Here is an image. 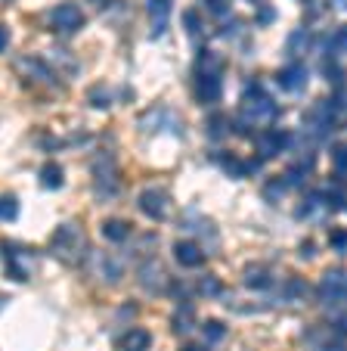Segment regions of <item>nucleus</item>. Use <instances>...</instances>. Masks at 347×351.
I'll return each mask as SVG.
<instances>
[{"mask_svg": "<svg viewBox=\"0 0 347 351\" xmlns=\"http://www.w3.org/2000/svg\"><path fill=\"white\" fill-rule=\"evenodd\" d=\"M50 252L56 255L60 261H66V265H78V261H84L87 258L84 230H81L78 224L56 227V233H53V239H50Z\"/></svg>", "mask_w": 347, "mask_h": 351, "instance_id": "nucleus-1", "label": "nucleus"}, {"mask_svg": "<svg viewBox=\"0 0 347 351\" xmlns=\"http://www.w3.org/2000/svg\"><path fill=\"white\" fill-rule=\"evenodd\" d=\"M279 115V106L276 99L264 90L261 84H248L242 93V121L245 125H257V121H273Z\"/></svg>", "mask_w": 347, "mask_h": 351, "instance_id": "nucleus-2", "label": "nucleus"}, {"mask_svg": "<svg viewBox=\"0 0 347 351\" xmlns=\"http://www.w3.org/2000/svg\"><path fill=\"white\" fill-rule=\"evenodd\" d=\"M338 109L329 103V99H322V103H313V106L307 109V115H304V134H307L313 143H320L322 137H329V131L335 128V121H338Z\"/></svg>", "mask_w": 347, "mask_h": 351, "instance_id": "nucleus-3", "label": "nucleus"}, {"mask_svg": "<svg viewBox=\"0 0 347 351\" xmlns=\"http://www.w3.org/2000/svg\"><path fill=\"white\" fill-rule=\"evenodd\" d=\"M320 298H322V308L332 314L335 320H341V311H344V298H347V280H344V271L332 267V271L322 277V286H320Z\"/></svg>", "mask_w": 347, "mask_h": 351, "instance_id": "nucleus-4", "label": "nucleus"}, {"mask_svg": "<svg viewBox=\"0 0 347 351\" xmlns=\"http://www.w3.org/2000/svg\"><path fill=\"white\" fill-rule=\"evenodd\" d=\"M93 184H97V193L103 199H112L118 193V165L109 153L97 156V162H93Z\"/></svg>", "mask_w": 347, "mask_h": 351, "instance_id": "nucleus-5", "label": "nucleus"}, {"mask_svg": "<svg viewBox=\"0 0 347 351\" xmlns=\"http://www.w3.org/2000/svg\"><path fill=\"white\" fill-rule=\"evenodd\" d=\"M3 261H7V274L13 280H28L38 267V258H34L31 249H22V245H3Z\"/></svg>", "mask_w": 347, "mask_h": 351, "instance_id": "nucleus-6", "label": "nucleus"}, {"mask_svg": "<svg viewBox=\"0 0 347 351\" xmlns=\"http://www.w3.org/2000/svg\"><path fill=\"white\" fill-rule=\"evenodd\" d=\"M50 22L60 34H75L84 25V13H81L78 3H60V7L50 10Z\"/></svg>", "mask_w": 347, "mask_h": 351, "instance_id": "nucleus-7", "label": "nucleus"}, {"mask_svg": "<svg viewBox=\"0 0 347 351\" xmlns=\"http://www.w3.org/2000/svg\"><path fill=\"white\" fill-rule=\"evenodd\" d=\"M288 143H292V137H288L285 131H276V128H270V131H264L261 137H257V159H273V156L285 153Z\"/></svg>", "mask_w": 347, "mask_h": 351, "instance_id": "nucleus-8", "label": "nucleus"}, {"mask_svg": "<svg viewBox=\"0 0 347 351\" xmlns=\"http://www.w3.org/2000/svg\"><path fill=\"white\" fill-rule=\"evenodd\" d=\"M140 128H143L146 134H155V131H162V128L174 131L177 137L183 134V128H180V119L170 112V109H152L149 115H143V119H140Z\"/></svg>", "mask_w": 347, "mask_h": 351, "instance_id": "nucleus-9", "label": "nucleus"}, {"mask_svg": "<svg viewBox=\"0 0 347 351\" xmlns=\"http://www.w3.org/2000/svg\"><path fill=\"white\" fill-rule=\"evenodd\" d=\"M137 206H140V212L146 215V218H152V221H162L164 215H168V193L164 190H143L140 193V199H137Z\"/></svg>", "mask_w": 347, "mask_h": 351, "instance_id": "nucleus-10", "label": "nucleus"}, {"mask_svg": "<svg viewBox=\"0 0 347 351\" xmlns=\"http://www.w3.org/2000/svg\"><path fill=\"white\" fill-rule=\"evenodd\" d=\"M140 286L149 289L152 295H158V292H164V286H168V271H164L155 258L143 261V265H140Z\"/></svg>", "mask_w": 347, "mask_h": 351, "instance_id": "nucleus-11", "label": "nucleus"}, {"mask_svg": "<svg viewBox=\"0 0 347 351\" xmlns=\"http://www.w3.org/2000/svg\"><path fill=\"white\" fill-rule=\"evenodd\" d=\"M276 81H279V87L282 90H288V93H298V90H304L307 87V69H304V62H288L285 69H279L276 72Z\"/></svg>", "mask_w": 347, "mask_h": 351, "instance_id": "nucleus-12", "label": "nucleus"}, {"mask_svg": "<svg viewBox=\"0 0 347 351\" xmlns=\"http://www.w3.org/2000/svg\"><path fill=\"white\" fill-rule=\"evenodd\" d=\"M146 13H149V38H162L168 32V16H170V0H146Z\"/></svg>", "mask_w": 347, "mask_h": 351, "instance_id": "nucleus-13", "label": "nucleus"}, {"mask_svg": "<svg viewBox=\"0 0 347 351\" xmlns=\"http://www.w3.org/2000/svg\"><path fill=\"white\" fill-rule=\"evenodd\" d=\"M93 271L105 280V283H118L125 277V261L115 255H93Z\"/></svg>", "mask_w": 347, "mask_h": 351, "instance_id": "nucleus-14", "label": "nucleus"}, {"mask_svg": "<svg viewBox=\"0 0 347 351\" xmlns=\"http://www.w3.org/2000/svg\"><path fill=\"white\" fill-rule=\"evenodd\" d=\"M174 258H177V265H183V267H202L205 265L202 245L190 243V239H180V243H174Z\"/></svg>", "mask_w": 347, "mask_h": 351, "instance_id": "nucleus-15", "label": "nucleus"}, {"mask_svg": "<svg viewBox=\"0 0 347 351\" xmlns=\"http://www.w3.org/2000/svg\"><path fill=\"white\" fill-rule=\"evenodd\" d=\"M223 93V78L220 75H196V97L202 103H217Z\"/></svg>", "mask_w": 347, "mask_h": 351, "instance_id": "nucleus-16", "label": "nucleus"}, {"mask_svg": "<svg viewBox=\"0 0 347 351\" xmlns=\"http://www.w3.org/2000/svg\"><path fill=\"white\" fill-rule=\"evenodd\" d=\"M242 283L248 289H267V286H273V271L267 265H248L242 271Z\"/></svg>", "mask_w": 347, "mask_h": 351, "instance_id": "nucleus-17", "label": "nucleus"}, {"mask_svg": "<svg viewBox=\"0 0 347 351\" xmlns=\"http://www.w3.org/2000/svg\"><path fill=\"white\" fill-rule=\"evenodd\" d=\"M149 345H152V336L146 330H140V326L127 330L125 336L118 339V348L121 351H149Z\"/></svg>", "mask_w": 347, "mask_h": 351, "instance_id": "nucleus-18", "label": "nucleus"}, {"mask_svg": "<svg viewBox=\"0 0 347 351\" xmlns=\"http://www.w3.org/2000/svg\"><path fill=\"white\" fill-rule=\"evenodd\" d=\"M16 66H19L22 72H28L31 78L44 81V84H56V75H53V69H50V66H44L40 60H34V56H25V60H19Z\"/></svg>", "mask_w": 347, "mask_h": 351, "instance_id": "nucleus-19", "label": "nucleus"}, {"mask_svg": "<svg viewBox=\"0 0 347 351\" xmlns=\"http://www.w3.org/2000/svg\"><path fill=\"white\" fill-rule=\"evenodd\" d=\"M196 75H220L223 78V60L214 53V50H198Z\"/></svg>", "mask_w": 347, "mask_h": 351, "instance_id": "nucleus-20", "label": "nucleus"}, {"mask_svg": "<svg viewBox=\"0 0 347 351\" xmlns=\"http://www.w3.org/2000/svg\"><path fill=\"white\" fill-rule=\"evenodd\" d=\"M170 324H174V330H177L180 336H186V332L196 326V311H192L190 302H180L177 311H174V317H170Z\"/></svg>", "mask_w": 347, "mask_h": 351, "instance_id": "nucleus-21", "label": "nucleus"}, {"mask_svg": "<svg viewBox=\"0 0 347 351\" xmlns=\"http://www.w3.org/2000/svg\"><path fill=\"white\" fill-rule=\"evenodd\" d=\"M103 237L109 239V243H125V239L131 237V224L121 218H109L103 224Z\"/></svg>", "mask_w": 347, "mask_h": 351, "instance_id": "nucleus-22", "label": "nucleus"}, {"mask_svg": "<svg viewBox=\"0 0 347 351\" xmlns=\"http://www.w3.org/2000/svg\"><path fill=\"white\" fill-rule=\"evenodd\" d=\"M285 50H288V56H301V53H307V50H310V32H307V28H298V32L288 34Z\"/></svg>", "mask_w": 347, "mask_h": 351, "instance_id": "nucleus-23", "label": "nucleus"}, {"mask_svg": "<svg viewBox=\"0 0 347 351\" xmlns=\"http://www.w3.org/2000/svg\"><path fill=\"white\" fill-rule=\"evenodd\" d=\"M62 184H66L62 168L56 165V162H47V165L40 168V186H44V190H60Z\"/></svg>", "mask_w": 347, "mask_h": 351, "instance_id": "nucleus-24", "label": "nucleus"}, {"mask_svg": "<svg viewBox=\"0 0 347 351\" xmlns=\"http://www.w3.org/2000/svg\"><path fill=\"white\" fill-rule=\"evenodd\" d=\"M227 134H229V119L223 112H214L208 119V137L211 140H223Z\"/></svg>", "mask_w": 347, "mask_h": 351, "instance_id": "nucleus-25", "label": "nucleus"}, {"mask_svg": "<svg viewBox=\"0 0 347 351\" xmlns=\"http://www.w3.org/2000/svg\"><path fill=\"white\" fill-rule=\"evenodd\" d=\"M322 202H329L332 212H341V208H344V193H341V186H338V178H335V184L329 186V190H322Z\"/></svg>", "mask_w": 347, "mask_h": 351, "instance_id": "nucleus-26", "label": "nucleus"}, {"mask_svg": "<svg viewBox=\"0 0 347 351\" xmlns=\"http://www.w3.org/2000/svg\"><path fill=\"white\" fill-rule=\"evenodd\" d=\"M47 62H56V66H62L68 75H75V72H78V62H75L72 56L66 53V50H50V56H47Z\"/></svg>", "mask_w": 347, "mask_h": 351, "instance_id": "nucleus-27", "label": "nucleus"}, {"mask_svg": "<svg viewBox=\"0 0 347 351\" xmlns=\"http://www.w3.org/2000/svg\"><path fill=\"white\" fill-rule=\"evenodd\" d=\"M16 218H19L16 196H0V221H16Z\"/></svg>", "mask_w": 347, "mask_h": 351, "instance_id": "nucleus-28", "label": "nucleus"}, {"mask_svg": "<svg viewBox=\"0 0 347 351\" xmlns=\"http://www.w3.org/2000/svg\"><path fill=\"white\" fill-rule=\"evenodd\" d=\"M301 295H307V283L304 280H288L285 283V292H282V302H295V298H301Z\"/></svg>", "mask_w": 347, "mask_h": 351, "instance_id": "nucleus-29", "label": "nucleus"}, {"mask_svg": "<svg viewBox=\"0 0 347 351\" xmlns=\"http://www.w3.org/2000/svg\"><path fill=\"white\" fill-rule=\"evenodd\" d=\"M202 332H205V339H208L211 345L214 342H220L223 336H227V326L220 324V320H205V326H202Z\"/></svg>", "mask_w": 347, "mask_h": 351, "instance_id": "nucleus-30", "label": "nucleus"}, {"mask_svg": "<svg viewBox=\"0 0 347 351\" xmlns=\"http://www.w3.org/2000/svg\"><path fill=\"white\" fill-rule=\"evenodd\" d=\"M183 25H186V34H190V38L202 34V19H198L196 10H186V13H183Z\"/></svg>", "mask_w": 347, "mask_h": 351, "instance_id": "nucleus-31", "label": "nucleus"}, {"mask_svg": "<svg viewBox=\"0 0 347 351\" xmlns=\"http://www.w3.org/2000/svg\"><path fill=\"white\" fill-rule=\"evenodd\" d=\"M288 186H285V180L282 178H276V180H270L267 186H264V199H270V202H276V199H282V193H285Z\"/></svg>", "mask_w": 347, "mask_h": 351, "instance_id": "nucleus-32", "label": "nucleus"}, {"mask_svg": "<svg viewBox=\"0 0 347 351\" xmlns=\"http://www.w3.org/2000/svg\"><path fill=\"white\" fill-rule=\"evenodd\" d=\"M320 206H322V193H310V196L304 199V206L298 208V218H307V215H313Z\"/></svg>", "mask_w": 347, "mask_h": 351, "instance_id": "nucleus-33", "label": "nucleus"}, {"mask_svg": "<svg viewBox=\"0 0 347 351\" xmlns=\"http://www.w3.org/2000/svg\"><path fill=\"white\" fill-rule=\"evenodd\" d=\"M90 106L93 109L109 106V90H105V87H90Z\"/></svg>", "mask_w": 347, "mask_h": 351, "instance_id": "nucleus-34", "label": "nucleus"}, {"mask_svg": "<svg viewBox=\"0 0 347 351\" xmlns=\"http://www.w3.org/2000/svg\"><path fill=\"white\" fill-rule=\"evenodd\" d=\"M198 292L202 295H220V283H217V277H202V283H198Z\"/></svg>", "mask_w": 347, "mask_h": 351, "instance_id": "nucleus-35", "label": "nucleus"}, {"mask_svg": "<svg viewBox=\"0 0 347 351\" xmlns=\"http://www.w3.org/2000/svg\"><path fill=\"white\" fill-rule=\"evenodd\" d=\"M332 159H335V178L341 180V171H344V146H335Z\"/></svg>", "mask_w": 347, "mask_h": 351, "instance_id": "nucleus-36", "label": "nucleus"}, {"mask_svg": "<svg viewBox=\"0 0 347 351\" xmlns=\"http://www.w3.org/2000/svg\"><path fill=\"white\" fill-rule=\"evenodd\" d=\"M205 3H208V10L214 16H227L229 13V0H205Z\"/></svg>", "mask_w": 347, "mask_h": 351, "instance_id": "nucleus-37", "label": "nucleus"}, {"mask_svg": "<svg viewBox=\"0 0 347 351\" xmlns=\"http://www.w3.org/2000/svg\"><path fill=\"white\" fill-rule=\"evenodd\" d=\"M344 245H347V233H344V230H335V233H332V249H335L338 255H344Z\"/></svg>", "mask_w": 347, "mask_h": 351, "instance_id": "nucleus-38", "label": "nucleus"}, {"mask_svg": "<svg viewBox=\"0 0 347 351\" xmlns=\"http://www.w3.org/2000/svg\"><path fill=\"white\" fill-rule=\"evenodd\" d=\"M276 19V13L270 7H261V13H257V22H264V25H267V22H273Z\"/></svg>", "mask_w": 347, "mask_h": 351, "instance_id": "nucleus-39", "label": "nucleus"}, {"mask_svg": "<svg viewBox=\"0 0 347 351\" xmlns=\"http://www.w3.org/2000/svg\"><path fill=\"white\" fill-rule=\"evenodd\" d=\"M10 47V28L7 25H0V53Z\"/></svg>", "mask_w": 347, "mask_h": 351, "instance_id": "nucleus-40", "label": "nucleus"}, {"mask_svg": "<svg viewBox=\"0 0 347 351\" xmlns=\"http://www.w3.org/2000/svg\"><path fill=\"white\" fill-rule=\"evenodd\" d=\"M183 351H202V348H196V345H186V348Z\"/></svg>", "mask_w": 347, "mask_h": 351, "instance_id": "nucleus-41", "label": "nucleus"}, {"mask_svg": "<svg viewBox=\"0 0 347 351\" xmlns=\"http://www.w3.org/2000/svg\"><path fill=\"white\" fill-rule=\"evenodd\" d=\"M3 305H7V295H0V308H3Z\"/></svg>", "mask_w": 347, "mask_h": 351, "instance_id": "nucleus-42", "label": "nucleus"}, {"mask_svg": "<svg viewBox=\"0 0 347 351\" xmlns=\"http://www.w3.org/2000/svg\"><path fill=\"white\" fill-rule=\"evenodd\" d=\"M93 3H97V7H105V0H93Z\"/></svg>", "mask_w": 347, "mask_h": 351, "instance_id": "nucleus-43", "label": "nucleus"}]
</instances>
